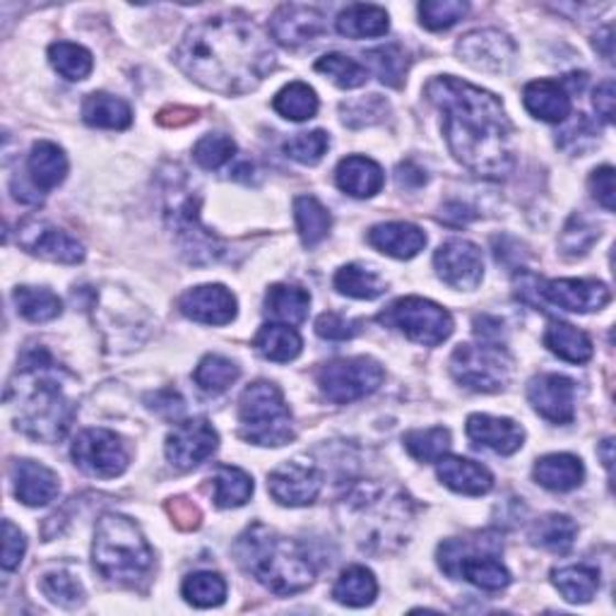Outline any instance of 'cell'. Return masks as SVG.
<instances>
[{"label": "cell", "mask_w": 616, "mask_h": 616, "mask_svg": "<svg viewBox=\"0 0 616 616\" xmlns=\"http://www.w3.org/2000/svg\"><path fill=\"white\" fill-rule=\"evenodd\" d=\"M193 82L217 95L253 92L275 68V51L243 15L210 18L190 28L174 54Z\"/></svg>", "instance_id": "obj_1"}, {"label": "cell", "mask_w": 616, "mask_h": 616, "mask_svg": "<svg viewBox=\"0 0 616 616\" xmlns=\"http://www.w3.org/2000/svg\"><path fill=\"white\" fill-rule=\"evenodd\" d=\"M427 99L443 113V135L453 157L482 178H506L513 169V123L501 99L453 75L433 77Z\"/></svg>", "instance_id": "obj_2"}, {"label": "cell", "mask_w": 616, "mask_h": 616, "mask_svg": "<svg viewBox=\"0 0 616 616\" xmlns=\"http://www.w3.org/2000/svg\"><path fill=\"white\" fill-rule=\"evenodd\" d=\"M70 381L68 371L61 369L46 350L24 354L6 393V403L15 409V427L34 441H61L75 417Z\"/></svg>", "instance_id": "obj_3"}, {"label": "cell", "mask_w": 616, "mask_h": 616, "mask_svg": "<svg viewBox=\"0 0 616 616\" xmlns=\"http://www.w3.org/2000/svg\"><path fill=\"white\" fill-rule=\"evenodd\" d=\"M340 525L364 551H393L403 547L413 532V498L397 486L354 484L340 501Z\"/></svg>", "instance_id": "obj_4"}, {"label": "cell", "mask_w": 616, "mask_h": 616, "mask_svg": "<svg viewBox=\"0 0 616 616\" xmlns=\"http://www.w3.org/2000/svg\"><path fill=\"white\" fill-rule=\"evenodd\" d=\"M234 554L243 571L265 585L270 593L289 597L311 587L316 569L306 551L289 537L277 535L263 522H253L251 528L237 539Z\"/></svg>", "instance_id": "obj_5"}, {"label": "cell", "mask_w": 616, "mask_h": 616, "mask_svg": "<svg viewBox=\"0 0 616 616\" xmlns=\"http://www.w3.org/2000/svg\"><path fill=\"white\" fill-rule=\"evenodd\" d=\"M92 561L107 581L135 587L147 581L154 554L135 520L119 513H107L97 522Z\"/></svg>", "instance_id": "obj_6"}, {"label": "cell", "mask_w": 616, "mask_h": 616, "mask_svg": "<svg viewBox=\"0 0 616 616\" xmlns=\"http://www.w3.org/2000/svg\"><path fill=\"white\" fill-rule=\"evenodd\" d=\"M162 198H164V220L169 224L178 246L186 253L193 265L217 263L224 255L222 241L212 231L200 224V198L190 188L184 169L166 166L162 172Z\"/></svg>", "instance_id": "obj_7"}, {"label": "cell", "mask_w": 616, "mask_h": 616, "mask_svg": "<svg viewBox=\"0 0 616 616\" xmlns=\"http://www.w3.org/2000/svg\"><path fill=\"white\" fill-rule=\"evenodd\" d=\"M241 436L255 446H285L294 439L292 409L285 395L270 381H255L239 400Z\"/></svg>", "instance_id": "obj_8"}, {"label": "cell", "mask_w": 616, "mask_h": 616, "mask_svg": "<svg viewBox=\"0 0 616 616\" xmlns=\"http://www.w3.org/2000/svg\"><path fill=\"white\" fill-rule=\"evenodd\" d=\"M513 359L501 342L482 340L477 344H460L451 356L453 378L474 393H498L510 378Z\"/></svg>", "instance_id": "obj_9"}, {"label": "cell", "mask_w": 616, "mask_h": 616, "mask_svg": "<svg viewBox=\"0 0 616 616\" xmlns=\"http://www.w3.org/2000/svg\"><path fill=\"white\" fill-rule=\"evenodd\" d=\"M378 320L424 346H439L453 336V316L443 306L421 297L397 299L391 308H385Z\"/></svg>", "instance_id": "obj_10"}, {"label": "cell", "mask_w": 616, "mask_h": 616, "mask_svg": "<svg viewBox=\"0 0 616 616\" xmlns=\"http://www.w3.org/2000/svg\"><path fill=\"white\" fill-rule=\"evenodd\" d=\"M385 378V371L371 356L336 359L318 371V388L326 400L350 405L376 393Z\"/></svg>", "instance_id": "obj_11"}, {"label": "cell", "mask_w": 616, "mask_h": 616, "mask_svg": "<svg viewBox=\"0 0 616 616\" xmlns=\"http://www.w3.org/2000/svg\"><path fill=\"white\" fill-rule=\"evenodd\" d=\"M70 455L77 468L99 480L121 477L131 462L123 439L109 429H85L77 433Z\"/></svg>", "instance_id": "obj_12"}, {"label": "cell", "mask_w": 616, "mask_h": 616, "mask_svg": "<svg viewBox=\"0 0 616 616\" xmlns=\"http://www.w3.org/2000/svg\"><path fill=\"white\" fill-rule=\"evenodd\" d=\"M18 243L20 246L38 255V258L61 263V265H77L85 261V246L66 229L54 227L42 220H28L18 227Z\"/></svg>", "instance_id": "obj_13"}, {"label": "cell", "mask_w": 616, "mask_h": 616, "mask_svg": "<svg viewBox=\"0 0 616 616\" xmlns=\"http://www.w3.org/2000/svg\"><path fill=\"white\" fill-rule=\"evenodd\" d=\"M433 267L448 287L460 292L477 289L484 277L482 251L465 239H451L439 246L433 255Z\"/></svg>", "instance_id": "obj_14"}, {"label": "cell", "mask_w": 616, "mask_h": 616, "mask_svg": "<svg viewBox=\"0 0 616 616\" xmlns=\"http://www.w3.org/2000/svg\"><path fill=\"white\" fill-rule=\"evenodd\" d=\"M220 446V436L215 427L205 419H190L178 424V427L166 436V458L178 470H193L202 465L205 460L212 458V453Z\"/></svg>", "instance_id": "obj_15"}, {"label": "cell", "mask_w": 616, "mask_h": 616, "mask_svg": "<svg viewBox=\"0 0 616 616\" xmlns=\"http://www.w3.org/2000/svg\"><path fill=\"white\" fill-rule=\"evenodd\" d=\"M544 301L571 314H593L612 301V292L597 279H549L537 282L535 289Z\"/></svg>", "instance_id": "obj_16"}, {"label": "cell", "mask_w": 616, "mask_h": 616, "mask_svg": "<svg viewBox=\"0 0 616 616\" xmlns=\"http://www.w3.org/2000/svg\"><path fill=\"white\" fill-rule=\"evenodd\" d=\"M267 490L282 506H311L323 490V474L308 462H285V465L270 472Z\"/></svg>", "instance_id": "obj_17"}, {"label": "cell", "mask_w": 616, "mask_h": 616, "mask_svg": "<svg viewBox=\"0 0 616 616\" xmlns=\"http://www.w3.org/2000/svg\"><path fill=\"white\" fill-rule=\"evenodd\" d=\"M458 56L484 73H504L516 58V44L498 30H477L458 42Z\"/></svg>", "instance_id": "obj_18"}, {"label": "cell", "mask_w": 616, "mask_h": 616, "mask_svg": "<svg viewBox=\"0 0 616 616\" xmlns=\"http://www.w3.org/2000/svg\"><path fill=\"white\" fill-rule=\"evenodd\" d=\"M528 400L551 424H571L575 417V383L561 374H539L528 385Z\"/></svg>", "instance_id": "obj_19"}, {"label": "cell", "mask_w": 616, "mask_h": 616, "mask_svg": "<svg viewBox=\"0 0 616 616\" xmlns=\"http://www.w3.org/2000/svg\"><path fill=\"white\" fill-rule=\"evenodd\" d=\"M326 32V18L323 12L311 6L287 3L275 10L273 20H270V34H273L279 46L297 48L308 42H314Z\"/></svg>", "instance_id": "obj_20"}, {"label": "cell", "mask_w": 616, "mask_h": 616, "mask_svg": "<svg viewBox=\"0 0 616 616\" xmlns=\"http://www.w3.org/2000/svg\"><path fill=\"white\" fill-rule=\"evenodd\" d=\"M178 308L196 323L227 326L237 318V297L222 285H200L178 299Z\"/></svg>", "instance_id": "obj_21"}, {"label": "cell", "mask_w": 616, "mask_h": 616, "mask_svg": "<svg viewBox=\"0 0 616 616\" xmlns=\"http://www.w3.org/2000/svg\"><path fill=\"white\" fill-rule=\"evenodd\" d=\"M468 436L474 448H490L498 455L518 453L525 441V431L520 424L508 417L492 415H472L468 417Z\"/></svg>", "instance_id": "obj_22"}, {"label": "cell", "mask_w": 616, "mask_h": 616, "mask_svg": "<svg viewBox=\"0 0 616 616\" xmlns=\"http://www.w3.org/2000/svg\"><path fill=\"white\" fill-rule=\"evenodd\" d=\"M12 486L18 501L32 508L48 506L61 492L58 474L34 460H18L12 465Z\"/></svg>", "instance_id": "obj_23"}, {"label": "cell", "mask_w": 616, "mask_h": 616, "mask_svg": "<svg viewBox=\"0 0 616 616\" xmlns=\"http://www.w3.org/2000/svg\"><path fill=\"white\" fill-rule=\"evenodd\" d=\"M369 243L383 255L397 261L415 258L427 246V234L409 222H385L369 231Z\"/></svg>", "instance_id": "obj_24"}, {"label": "cell", "mask_w": 616, "mask_h": 616, "mask_svg": "<svg viewBox=\"0 0 616 616\" xmlns=\"http://www.w3.org/2000/svg\"><path fill=\"white\" fill-rule=\"evenodd\" d=\"M522 105L535 119L563 123L571 116V95L563 82L535 80L522 89Z\"/></svg>", "instance_id": "obj_25"}, {"label": "cell", "mask_w": 616, "mask_h": 616, "mask_svg": "<svg viewBox=\"0 0 616 616\" xmlns=\"http://www.w3.org/2000/svg\"><path fill=\"white\" fill-rule=\"evenodd\" d=\"M28 174L32 188L44 196V193L58 188L68 176V157L56 143L42 140L36 143L28 157Z\"/></svg>", "instance_id": "obj_26"}, {"label": "cell", "mask_w": 616, "mask_h": 616, "mask_svg": "<svg viewBox=\"0 0 616 616\" xmlns=\"http://www.w3.org/2000/svg\"><path fill=\"white\" fill-rule=\"evenodd\" d=\"M439 480L458 494L465 496H482L490 494L494 486L492 472L486 470L480 462H472L465 458H441L439 460Z\"/></svg>", "instance_id": "obj_27"}, {"label": "cell", "mask_w": 616, "mask_h": 616, "mask_svg": "<svg viewBox=\"0 0 616 616\" xmlns=\"http://www.w3.org/2000/svg\"><path fill=\"white\" fill-rule=\"evenodd\" d=\"M336 182L346 196L364 200V198H374L376 193H381L385 184V174L374 160L362 157V154H352V157H344L338 164Z\"/></svg>", "instance_id": "obj_28"}, {"label": "cell", "mask_w": 616, "mask_h": 616, "mask_svg": "<svg viewBox=\"0 0 616 616\" xmlns=\"http://www.w3.org/2000/svg\"><path fill=\"white\" fill-rule=\"evenodd\" d=\"M535 480L549 492H573L585 480V468L581 458L569 453H551L535 462Z\"/></svg>", "instance_id": "obj_29"}, {"label": "cell", "mask_w": 616, "mask_h": 616, "mask_svg": "<svg viewBox=\"0 0 616 616\" xmlns=\"http://www.w3.org/2000/svg\"><path fill=\"white\" fill-rule=\"evenodd\" d=\"M336 28L346 38H376L388 34L391 20L388 12L378 6L354 3L340 12Z\"/></svg>", "instance_id": "obj_30"}, {"label": "cell", "mask_w": 616, "mask_h": 616, "mask_svg": "<svg viewBox=\"0 0 616 616\" xmlns=\"http://www.w3.org/2000/svg\"><path fill=\"white\" fill-rule=\"evenodd\" d=\"M544 346L569 364H587L593 359V340L571 323L554 320L544 332Z\"/></svg>", "instance_id": "obj_31"}, {"label": "cell", "mask_w": 616, "mask_h": 616, "mask_svg": "<svg viewBox=\"0 0 616 616\" xmlns=\"http://www.w3.org/2000/svg\"><path fill=\"white\" fill-rule=\"evenodd\" d=\"M253 346L270 362L287 364L294 362L301 354V336L287 323H265L258 336L253 340Z\"/></svg>", "instance_id": "obj_32"}, {"label": "cell", "mask_w": 616, "mask_h": 616, "mask_svg": "<svg viewBox=\"0 0 616 616\" xmlns=\"http://www.w3.org/2000/svg\"><path fill=\"white\" fill-rule=\"evenodd\" d=\"M82 119L92 128H109V131H125L133 123V111L123 99L105 92H95L85 99Z\"/></svg>", "instance_id": "obj_33"}, {"label": "cell", "mask_w": 616, "mask_h": 616, "mask_svg": "<svg viewBox=\"0 0 616 616\" xmlns=\"http://www.w3.org/2000/svg\"><path fill=\"white\" fill-rule=\"evenodd\" d=\"M551 578H554V585L563 600L571 602V605H585L600 590V571L595 566H587V563L557 569Z\"/></svg>", "instance_id": "obj_34"}, {"label": "cell", "mask_w": 616, "mask_h": 616, "mask_svg": "<svg viewBox=\"0 0 616 616\" xmlns=\"http://www.w3.org/2000/svg\"><path fill=\"white\" fill-rule=\"evenodd\" d=\"M378 595L376 575L366 566H350L342 571L336 587H332V597L344 607H366Z\"/></svg>", "instance_id": "obj_35"}, {"label": "cell", "mask_w": 616, "mask_h": 616, "mask_svg": "<svg viewBox=\"0 0 616 616\" xmlns=\"http://www.w3.org/2000/svg\"><path fill=\"white\" fill-rule=\"evenodd\" d=\"M294 217H297V229L304 241V246L314 249L320 241L328 239L332 217L326 210V205L314 196H299L294 200Z\"/></svg>", "instance_id": "obj_36"}, {"label": "cell", "mask_w": 616, "mask_h": 616, "mask_svg": "<svg viewBox=\"0 0 616 616\" xmlns=\"http://www.w3.org/2000/svg\"><path fill=\"white\" fill-rule=\"evenodd\" d=\"M253 496V480L249 472L222 465L212 474V498L220 508H239Z\"/></svg>", "instance_id": "obj_37"}, {"label": "cell", "mask_w": 616, "mask_h": 616, "mask_svg": "<svg viewBox=\"0 0 616 616\" xmlns=\"http://www.w3.org/2000/svg\"><path fill=\"white\" fill-rule=\"evenodd\" d=\"M267 314L285 320L287 326H299L308 318V306H311V294L294 285H273L265 297Z\"/></svg>", "instance_id": "obj_38"}, {"label": "cell", "mask_w": 616, "mask_h": 616, "mask_svg": "<svg viewBox=\"0 0 616 616\" xmlns=\"http://www.w3.org/2000/svg\"><path fill=\"white\" fill-rule=\"evenodd\" d=\"M575 537L578 525L569 516H559V513L539 518L530 530L532 544L554 551V554H569L575 544Z\"/></svg>", "instance_id": "obj_39"}, {"label": "cell", "mask_w": 616, "mask_h": 616, "mask_svg": "<svg viewBox=\"0 0 616 616\" xmlns=\"http://www.w3.org/2000/svg\"><path fill=\"white\" fill-rule=\"evenodd\" d=\"M12 301L18 306V314L32 323H48L63 314L58 294L44 287H18L12 292Z\"/></svg>", "instance_id": "obj_40"}, {"label": "cell", "mask_w": 616, "mask_h": 616, "mask_svg": "<svg viewBox=\"0 0 616 616\" xmlns=\"http://www.w3.org/2000/svg\"><path fill=\"white\" fill-rule=\"evenodd\" d=\"M182 595L188 605L198 609L220 607L227 600V581L220 573H212V571L190 573L182 585Z\"/></svg>", "instance_id": "obj_41"}, {"label": "cell", "mask_w": 616, "mask_h": 616, "mask_svg": "<svg viewBox=\"0 0 616 616\" xmlns=\"http://www.w3.org/2000/svg\"><path fill=\"white\" fill-rule=\"evenodd\" d=\"M336 289L344 297H352V299H378L381 294H385V282L374 273V270H369L364 265H344L336 273Z\"/></svg>", "instance_id": "obj_42"}, {"label": "cell", "mask_w": 616, "mask_h": 616, "mask_svg": "<svg viewBox=\"0 0 616 616\" xmlns=\"http://www.w3.org/2000/svg\"><path fill=\"white\" fill-rule=\"evenodd\" d=\"M239 376H241V369L222 354L202 356L200 364L196 366V374H193L198 388L210 395H220L229 391L231 385L239 381Z\"/></svg>", "instance_id": "obj_43"}, {"label": "cell", "mask_w": 616, "mask_h": 616, "mask_svg": "<svg viewBox=\"0 0 616 616\" xmlns=\"http://www.w3.org/2000/svg\"><path fill=\"white\" fill-rule=\"evenodd\" d=\"M273 107L282 119L301 123L314 119L318 113V97L314 92V87H308L306 82H289L287 87L279 89Z\"/></svg>", "instance_id": "obj_44"}, {"label": "cell", "mask_w": 616, "mask_h": 616, "mask_svg": "<svg viewBox=\"0 0 616 616\" xmlns=\"http://www.w3.org/2000/svg\"><path fill=\"white\" fill-rule=\"evenodd\" d=\"M48 61L51 66L56 68L58 75L66 77V80H85V77L92 73L95 68V58L89 51L80 44L73 42H56L48 46Z\"/></svg>", "instance_id": "obj_45"}, {"label": "cell", "mask_w": 616, "mask_h": 616, "mask_svg": "<svg viewBox=\"0 0 616 616\" xmlns=\"http://www.w3.org/2000/svg\"><path fill=\"white\" fill-rule=\"evenodd\" d=\"M407 453L419 462H439L451 448V431L443 427L415 429L403 439Z\"/></svg>", "instance_id": "obj_46"}, {"label": "cell", "mask_w": 616, "mask_h": 616, "mask_svg": "<svg viewBox=\"0 0 616 616\" xmlns=\"http://www.w3.org/2000/svg\"><path fill=\"white\" fill-rule=\"evenodd\" d=\"M366 58L383 85L403 87L407 68H409V58L400 44H388V46L369 51Z\"/></svg>", "instance_id": "obj_47"}, {"label": "cell", "mask_w": 616, "mask_h": 616, "mask_svg": "<svg viewBox=\"0 0 616 616\" xmlns=\"http://www.w3.org/2000/svg\"><path fill=\"white\" fill-rule=\"evenodd\" d=\"M42 593L54 602L58 607H66V609H75L80 607L85 602V590L82 583L77 581V578L68 571H51L42 578Z\"/></svg>", "instance_id": "obj_48"}, {"label": "cell", "mask_w": 616, "mask_h": 616, "mask_svg": "<svg viewBox=\"0 0 616 616\" xmlns=\"http://www.w3.org/2000/svg\"><path fill=\"white\" fill-rule=\"evenodd\" d=\"M316 70L328 75L330 80L342 89H356L366 85L369 80V70L362 66V63H356L354 58L342 54H328L323 58H318Z\"/></svg>", "instance_id": "obj_49"}, {"label": "cell", "mask_w": 616, "mask_h": 616, "mask_svg": "<svg viewBox=\"0 0 616 616\" xmlns=\"http://www.w3.org/2000/svg\"><path fill=\"white\" fill-rule=\"evenodd\" d=\"M468 10L470 6L462 0H424L419 6V20L427 30L441 32L458 24L468 15Z\"/></svg>", "instance_id": "obj_50"}, {"label": "cell", "mask_w": 616, "mask_h": 616, "mask_svg": "<svg viewBox=\"0 0 616 616\" xmlns=\"http://www.w3.org/2000/svg\"><path fill=\"white\" fill-rule=\"evenodd\" d=\"M237 143L224 133H210L198 140V145L193 147V157L202 166V169L215 172L234 160Z\"/></svg>", "instance_id": "obj_51"}, {"label": "cell", "mask_w": 616, "mask_h": 616, "mask_svg": "<svg viewBox=\"0 0 616 616\" xmlns=\"http://www.w3.org/2000/svg\"><path fill=\"white\" fill-rule=\"evenodd\" d=\"M342 111V121L350 128H364V125H374L381 123L388 113V101L378 95H369V97H359L354 101H344L340 107Z\"/></svg>", "instance_id": "obj_52"}, {"label": "cell", "mask_w": 616, "mask_h": 616, "mask_svg": "<svg viewBox=\"0 0 616 616\" xmlns=\"http://www.w3.org/2000/svg\"><path fill=\"white\" fill-rule=\"evenodd\" d=\"M330 147V138L326 131H311V133H299L289 138L285 143V152L287 157H292L294 162L306 164V166H314L320 160H323V154Z\"/></svg>", "instance_id": "obj_53"}, {"label": "cell", "mask_w": 616, "mask_h": 616, "mask_svg": "<svg viewBox=\"0 0 616 616\" xmlns=\"http://www.w3.org/2000/svg\"><path fill=\"white\" fill-rule=\"evenodd\" d=\"M600 231L595 224H590L583 215H573L561 234V251L566 253L569 258H578V255H585L590 251Z\"/></svg>", "instance_id": "obj_54"}, {"label": "cell", "mask_w": 616, "mask_h": 616, "mask_svg": "<svg viewBox=\"0 0 616 616\" xmlns=\"http://www.w3.org/2000/svg\"><path fill=\"white\" fill-rule=\"evenodd\" d=\"M316 332L323 340L344 342L362 332V320H350L340 314H323L316 320Z\"/></svg>", "instance_id": "obj_55"}, {"label": "cell", "mask_w": 616, "mask_h": 616, "mask_svg": "<svg viewBox=\"0 0 616 616\" xmlns=\"http://www.w3.org/2000/svg\"><path fill=\"white\" fill-rule=\"evenodd\" d=\"M24 551H28V539L10 520H3V571H15Z\"/></svg>", "instance_id": "obj_56"}, {"label": "cell", "mask_w": 616, "mask_h": 616, "mask_svg": "<svg viewBox=\"0 0 616 616\" xmlns=\"http://www.w3.org/2000/svg\"><path fill=\"white\" fill-rule=\"evenodd\" d=\"M590 190H593L595 200L605 208L607 212H614V169L609 164L600 166V169L593 172L590 176Z\"/></svg>", "instance_id": "obj_57"}, {"label": "cell", "mask_w": 616, "mask_h": 616, "mask_svg": "<svg viewBox=\"0 0 616 616\" xmlns=\"http://www.w3.org/2000/svg\"><path fill=\"white\" fill-rule=\"evenodd\" d=\"M166 510H169V516L174 520V525L178 530H198L200 528V508L193 504L188 498H172L169 504H166Z\"/></svg>", "instance_id": "obj_58"}, {"label": "cell", "mask_w": 616, "mask_h": 616, "mask_svg": "<svg viewBox=\"0 0 616 616\" xmlns=\"http://www.w3.org/2000/svg\"><path fill=\"white\" fill-rule=\"evenodd\" d=\"M593 105H595L602 121H605V123L614 121V80H605V82L597 85Z\"/></svg>", "instance_id": "obj_59"}, {"label": "cell", "mask_w": 616, "mask_h": 616, "mask_svg": "<svg viewBox=\"0 0 616 616\" xmlns=\"http://www.w3.org/2000/svg\"><path fill=\"white\" fill-rule=\"evenodd\" d=\"M198 119V111L196 109H188V107H166L157 113V121L162 125H169V128H178V125H188Z\"/></svg>", "instance_id": "obj_60"}, {"label": "cell", "mask_w": 616, "mask_h": 616, "mask_svg": "<svg viewBox=\"0 0 616 616\" xmlns=\"http://www.w3.org/2000/svg\"><path fill=\"white\" fill-rule=\"evenodd\" d=\"M397 184L400 188H419L427 184V172L419 169L415 162H405L397 166Z\"/></svg>", "instance_id": "obj_61"}, {"label": "cell", "mask_w": 616, "mask_h": 616, "mask_svg": "<svg viewBox=\"0 0 616 616\" xmlns=\"http://www.w3.org/2000/svg\"><path fill=\"white\" fill-rule=\"evenodd\" d=\"M612 46H614L612 28H605V30H602V34L595 36V48H600L602 56H605L607 61H612V56H614V48Z\"/></svg>", "instance_id": "obj_62"}, {"label": "cell", "mask_w": 616, "mask_h": 616, "mask_svg": "<svg viewBox=\"0 0 616 616\" xmlns=\"http://www.w3.org/2000/svg\"><path fill=\"white\" fill-rule=\"evenodd\" d=\"M612 448H614V441L607 439V441H602L600 446V455H602V462H605V468L607 472H612V462H614V455H612Z\"/></svg>", "instance_id": "obj_63"}]
</instances>
